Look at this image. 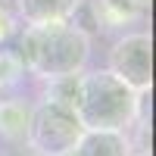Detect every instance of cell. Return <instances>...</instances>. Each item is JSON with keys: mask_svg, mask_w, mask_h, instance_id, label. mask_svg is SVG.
Returning <instances> with one entry per match:
<instances>
[{"mask_svg": "<svg viewBox=\"0 0 156 156\" xmlns=\"http://www.w3.org/2000/svg\"><path fill=\"white\" fill-rule=\"evenodd\" d=\"M115 78L137 90L147 94L153 87V41L147 31H125L119 41L109 47V66Z\"/></svg>", "mask_w": 156, "mask_h": 156, "instance_id": "277c9868", "label": "cell"}, {"mask_svg": "<svg viewBox=\"0 0 156 156\" xmlns=\"http://www.w3.org/2000/svg\"><path fill=\"white\" fill-rule=\"evenodd\" d=\"M16 53L25 72L37 78L75 75L84 72L90 59V34L78 28V22H34L19 31Z\"/></svg>", "mask_w": 156, "mask_h": 156, "instance_id": "6da1fadb", "label": "cell"}, {"mask_svg": "<svg viewBox=\"0 0 156 156\" xmlns=\"http://www.w3.org/2000/svg\"><path fill=\"white\" fill-rule=\"evenodd\" d=\"M31 103H25L22 97H6L0 100V137L9 144H25L31 122Z\"/></svg>", "mask_w": 156, "mask_h": 156, "instance_id": "ba28073f", "label": "cell"}, {"mask_svg": "<svg viewBox=\"0 0 156 156\" xmlns=\"http://www.w3.org/2000/svg\"><path fill=\"white\" fill-rule=\"evenodd\" d=\"M150 3L153 0H90V12H94L97 28L112 31V28L144 22L150 16Z\"/></svg>", "mask_w": 156, "mask_h": 156, "instance_id": "5b68a950", "label": "cell"}, {"mask_svg": "<svg viewBox=\"0 0 156 156\" xmlns=\"http://www.w3.org/2000/svg\"><path fill=\"white\" fill-rule=\"evenodd\" d=\"M81 0H16V12L25 25L34 22H69L78 16Z\"/></svg>", "mask_w": 156, "mask_h": 156, "instance_id": "8992f818", "label": "cell"}, {"mask_svg": "<svg viewBox=\"0 0 156 156\" xmlns=\"http://www.w3.org/2000/svg\"><path fill=\"white\" fill-rule=\"evenodd\" d=\"M72 156H131L128 131H84Z\"/></svg>", "mask_w": 156, "mask_h": 156, "instance_id": "52a82bcc", "label": "cell"}, {"mask_svg": "<svg viewBox=\"0 0 156 156\" xmlns=\"http://www.w3.org/2000/svg\"><path fill=\"white\" fill-rule=\"evenodd\" d=\"M81 134H84V125L78 122L75 109L41 100L31 109L25 144L34 156H72Z\"/></svg>", "mask_w": 156, "mask_h": 156, "instance_id": "3957f363", "label": "cell"}, {"mask_svg": "<svg viewBox=\"0 0 156 156\" xmlns=\"http://www.w3.org/2000/svg\"><path fill=\"white\" fill-rule=\"evenodd\" d=\"M78 90H81V72L44 78V100H47V103H56V106L75 109V103H78Z\"/></svg>", "mask_w": 156, "mask_h": 156, "instance_id": "9c48e42d", "label": "cell"}, {"mask_svg": "<svg viewBox=\"0 0 156 156\" xmlns=\"http://www.w3.org/2000/svg\"><path fill=\"white\" fill-rule=\"evenodd\" d=\"M22 75H25V66H22L19 53H16V50H3V47H0V90L16 87L22 81Z\"/></svg>", "mask_w": 156, "mask_h": 156, "instance_id": "30bf717a", "label": "cell"}, {"mask_svg": "<svg viewBox=\"0 0 156 156\" xmlns=\"http://www.w3.org/2000/svg\"><path fill=\"white\" fill-rule=\"evenodd\" d=\"M19 25H22V19L16 12V0H0V47L19 31Z\"/></svg>", "mask_w": 156, "mask_h": 156, "instance_id": "8fae6325", "label": "cell"}, {"mask_svg": "<svg viewBox=\"0 0 156 156\" xmlns=\"http://www.w3.org/2000/svg\"><path fill=\"white\" fill-rule=\"evenodd\" d=\"M140 103L144 94L131 90L109 69L81 72L75 115L84 125V131H128L140 112Z\"/></svg>", "mask_w": 156, "mask_h": 156, "instance_id": "7a4b0ae2", "label": "cell"}]
</instances>
